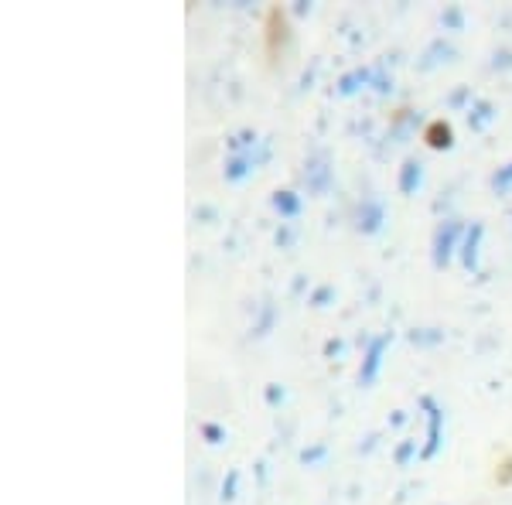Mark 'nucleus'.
Wrapping results in <instances>:
<instances>
[]
</instances>
